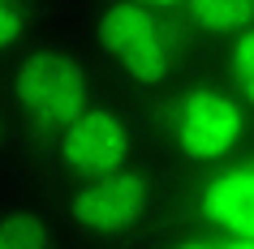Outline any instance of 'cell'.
Returning <instances> with one entry per match:
<instances>
[{
    "label": "cell",
    "mask_w": 254,
    "mask_h": 249,
    "mask_svg": "<svg viewBox=\"0 0 254 249\" xmlns=\"http://www.w3.org/2000/svg\"><path fill=\"white\" fill-rule=\"evenodd\" d=\"M147 155H160L155 138V103L125 91H104L78 116L48 129L26 146V163L43 181V189L91 181L104 172L129 168Z\"/></svg>",
    "instance_id": "3957f363"
},
{
    "label": "cell",
    "mask_w": 254,
    "mask_h": 249,
    "mask_svg": "<svg viewBox=\"0 0 254 249\" xmlns=\"http://www.w3.org/2000/svg\"><path fill=\"white\" fill-rule=\"evenodd\" d=\"M56 26L52 0H0V60L22 52L30 39Z\"/></svg>",
    "instance_id": "ba28073f"
},
{
    "label": "cell",
    "mask_w": 254,
    "mask_h": 249,
    "mask_svg": "<svg viewBox=\"0 0 254 249\" xmlns=\"http://www.w3.org/2000/svg\"><path fill=\"white\" fill-rule=\"evenodd\" d=\"M155 138L160 155L181 176L220 172L254 146V116L211 69H194L155 99Z\"/></svg>",
    "instance_id": "5b68a950"
},
{
    "label": "cell",
    "mask_w": 254,
    "mask_h": 249,
    "mask_svg": "<svg viewBox=\"0 0 254 249\" xmlns=\"http://www.w3.org/2000/svg\"><path fill=\"white\" fill-rule=\"evenodd\" d=\"M177 17L186 22V30L194 35V43L207 56L220 43H228L233 35L254 26V0H181Z\"/></svg>",
    "instance_id": "52a82bcc"
},
{
    "label": "cell",
    "mask_w": 254,
    "mask_h": 249,
    "mask_svg": "<svg viewBox=\"0 0 254 249\" xmlns=\"http://www.w3.org/2000/svg\"><path fill=\"white\" fill-rule=\"evenodd\" d=\"M104 91H112L108 78L99 73L91 52L61 26V17L22 52L0 60V103L9 107L17 133H22V146L65 125L69 116H78Z\"/></svg>",
    "instance_id": "277c9868"
},
{
    "label": "cell",
    "mask_w": 254,
    "mask_h": 249,
    "mask_svg": "<svg viewBox=\"0 0 254 249\" xmlns=\"http://www.w3.org/2000/svg\"><path fill=\"white\" fill-rule=\"evenodd\" d=\"M26 159V146H22V133H17L13 116H9V107L0 103V189H4V181H9V172L17 168Z\"/></svg>",
    "instance_id": "30bf717a"
},
{
    "label": "cell",
    "mask_w": 254,
    "mask_h": 249,
    "mask_svg": "<svg viewBox=\"0 0 254 249\" xmlns=\"http://www.w3.org/2000/svg\"><path fill=\"white\" fill-rule=\"evenodd\" d=\"M0 249H78L48 198H13L0 189Z\"/></svg>",
    "instance_id": "8992f818"
},
{
    "label": "cell",
    "mask_w": 254,
    "mask_h": 249,
    "mask_svg": "<svg viewBox=\"0 0 254 249\" xmlns=\"http://www.w3.org/2000/svg\"><path fill=\"white\" fill-rule=\"evenodd\" d=\"M215 60L211 73L220 82H224L228 91L241 99V107L254 116V26L241 30V35H233L228 43H220L215 52H207Z\"/></svg>",
    "instance_id": "9c48e42d"
},
{
    "label": "cell",
    "mask_w": 254,
    "mask_h": 249,
    "mask_svg": "<svg viewBox=\"0 0 254 249\" xmlns=\"http://www.w3.org/2000/svg\"><path fill=\"white\" fill-rule=\"evenodd\" d=\"M177 198L181 172L164 155H147L129 168L48 189V206L78 249H142L160 236Z\"/></svg>",
    "instance_id": "7a4b0ae2"
},
{
    "label": "cell",
    "mask_w": 254,
    "mask_h": 249,
    "mask_svg": "<svg viewBox=\"0 0 254 249\" xmlns=\"http://www.w3.org/2000/svg\"><path fill=\"white\" fill-rule=\"evenodd\" d=\"M61 26L91 52L112 91L147 103L181 86L202 60L186 22L142 0H69Z\"/></svg>",
    "instance_id": "6da1fadb"
},
{
    "label": "cell",
    "mask_w": 254,
    "mask_h": 249,
    "mask_svg": "<svg viewBox=\"0 0 254 249\" xmlns=\"http://www.w3.org/2000/svg\"><path fill=\"white\" fill-rule=\"evenodd\" d=\"M142 4H155V9H168V13L181 9V0H142Z\"/></svg>",
    "instance_id": "8fae6325"
}]
</instances>
